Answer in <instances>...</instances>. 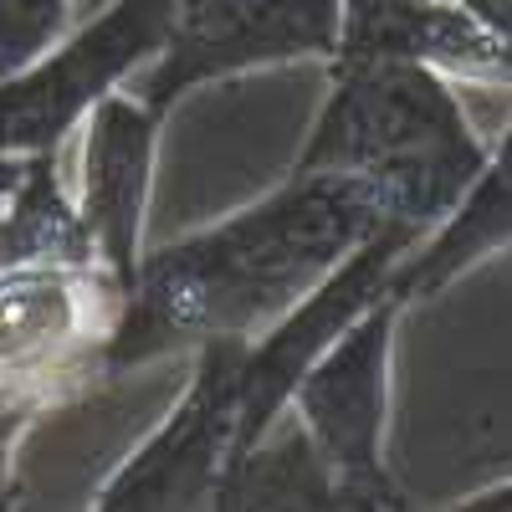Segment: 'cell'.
I'll use <instances>...</instances> for the list:
<instances>
[{
	"mask_svg": "<svg viewBox=\"0 0 512 512\" xmlns=\"http://www.w3.org/2000/svg\"><path fill=\"white\" fill-rule=\"evenodd\" d=\"M379 226L390 216L364 180L287 169L251 205L144 251L108 333L103 379L205 338H256Z\"/></svg>",
	"mask_w": 512,
	"mask_h": 512,
	"instance_id": "6da1fadb",
	"label": "cell"
},
{
	"mask_svg": "<svg viewBox=\"0 0 512 512\" xmlns=\"http://www.w3.org/2000/svg\"><path fill=\"white\" fill-rule=\"evenodd\" d=\"M328 93L292 169L364 180L384 216L431 231L487 159L456 82L405 57H333Z\"/></svg>",
	"mask_w": 512,
	"mask_h": 512,
	"instance_id": "7a4b0ae2",
	"label": "cell"
},
{
	"mask_svg": "<svg viewBox=\"0 0 512 512\" xmlns=\"http://www.w3.org/2000/svg\"><path fill=\"white\" fill-rule=\"evenodd\" d=\"M410 308L395 287L333 338L303 369L287 400V420L308 436L333 482V507H410L405 487L390 472V384H395V328Z\"/></svg>",
	"mask_w": 512,
	"mask_h": 512,
	"instance_id": "3957f363",
	"label": "cell"
},
{
	"mask_svg": "<svg viewBox=\"0 0 512 512\" xmlns=\"http://www.w3.org/2000/svg\"><path fill=\"white\" fill-rule=\"evenodd\" d=\"M123 287L93 256L0 262V390L57 410L103 384Z\"/></svg>",
	"mask_w": 512,
	"mask_h": 512,
	"instance_id": "277c9868",
	"label": "cell"
},
{
	"mask_svg": "<svg viewBox=\"0 0 512 512\" xmlns=\"http://www.w3.org/2000/svg\"><path fill=\"white\" fill-rule=\"evenodd\" d=\"M169 11L175 0H103L47 52L0 77V154H57L108 93L154 62Z\"/></svg>",
	"mask_w": 512,
	"mask_h": 512,
	"instance_id": "5b68a950",
	"label": "cell"
},
{
	"mask_svg": "<svg viewBox=\"0 0 512 512\" xmlns=\"http://www.w3.org/2000/svg\"><path fill=\"white\" fill-rule=\"evenodd\" d=\"M246 338H205L190 349V379L164 420L98 482V512H190L216 507L236 466Z\"/></svg>",
	"mask_w": 512,
	"mask_h": 512,
	"instance_id": "8992f818",
	"label": "cell"
},
{
	"mask_svg": "<svg viewBox=\"0 0 512 512\" xmlns=\"http://www.w3.org/2000/svg\"><path fill=\"white\" fill-rule=\"evenodd\" d=\"M344 36V0H175L154 62L134 93L175 113L195 88L272 72L292 62H328Z\"/></svg>",
	"mask_w": 512,
	"mask_h": 512,
	"instance_id": "52a82bcc",
	"label": "cell"
},
{
	"mask_svg": "<svg viewBox=\"0 0 512 512\" xmlns=\"http://www.w3.org/2000/svg\"><path fill=\"white\" fill-rule=\"evenodd\" d=\"M164 118L149 108L134 88L108 93L88 123L77 128V216L88 231V246L98 267L113 272V282L128 292L139 262H144V226L154 200V169H159V139Z\"/></svg>",
	"mask_w": 512,
	"mask_h": 512,
	"instance_id": "ba28073f",
	"label": "cell"
},
{
	"mask_svg": "<svg viewBox=\"0 0 512 512\" xmlns=\"http://www.w3.org/2000/svg\"><path fill=\"white\" fill-rule=\"evenodd\" d=\"M333 57H405L451 82L512 88V41L461 0H400V6L344 11V36Z\"/></svg>",
	"mask_w": 512,
	"mask_h": 512,
	"instance_id": "9c48e42d",
	"label": "cell"
},
{
	"mask_svg": "<svg viewBox=\"0 0 512 512\" xmlns=\"http://www.w3.org/2000/svg\"><path fill=\"white\" fill-rule=\"evenodd\" d=\"M502 246H512V123L497 144H487V159L461 200L400 256L390 287L405 308L431 303Z\"/></svg>",
	"mask_w": 512,
	"mask_h": 512,
	"instance_id": "30bf717a",
	"label": "cell"
},
{
	"mask_svg": "<svg viewBox=\"0 0 512 512\" xmlns=\"http://www.w3.org/2000/svg\"><path fill=\"white\" fill-rule=\"evenodd\" d=\"M287 420V415H282ZM216 507H333V482L308 436L287 420L256 441L221 487Z\"/></svg>",
	"mask_w": 512,
	"mask_h": 512,
	"instance_id": "8fae6325",
	"label": "cell"
},
{
	"mask_svg": "<svg viewBox=\"0 0 512 512\" xmlns=\"http://www.w3.org/2000/svg\"><path fill=\"white\" fill-rule=\"evenodd\" d=\"M77 11L82 0H0V77L47 52Z\"/></svg>",
	"mask_w": 512,
	"mask_h": 512,
	"instance_id": "7c38bea8",
	"label": "cell"
},
{
	"mask_svg": "<svg viewBox=\"0 0 512 512\" xmlns=\"http://www.w3.org/2000/svg\"><path fill=\"white\" fill-rule=\"evenodd\" d=\"M36 415H41L36 400L0 390V507H16V497H21V482H16V451H21L26 431L36 425Z\"/></svg>",
	"mask_w": 512,
	"mask_h": 512,
	"instance_id": "4fadbf2b",
	"label": "cell"
},
{
	"mask_svg": "<svg viewBox=\"0 0 512 512\" xmlns=\"http://www.w3.org/2000/svg\"><path fill=\"white\" fill-rule=\"evenodd\" d=\"M456 507H466V512H512V477H507V482H492V487H477V492H466Z\"/></svg>",
	"mask_w": 512,
	"mask_h": 512,
	"instance_id": "5bb4252c",
	"label": "cell"
},
{
	"mask_svg": "<svg viewBox=\"0 0 512 512\" xmlns=\"http://www.w3.org/2000/svg\"><path fill=\"white\" fill-rule=\"evenodd\" d=\"M26 164L31 159H16V154H0V205L11 200V190L21 185V175H26Z\"/></svg>",
	"mask_w": 512,
	"mask_h": 512,
	"instance_id": "9a60e30c",
	"label": "cell"
},
{
	"mask_svg": "<svg viewBox=\"0 0 512 512\" xmlns=\"http://www.w3.org/2000/svg\"><path fill=\"white\" fill-rule=\"evenodd\" d=\"M369 6H400V0H344V11H369Z\"/></svg>",
	"mask_w": 512,
	"mask_h": 512,
	"instance_id": "2e32d148",
	"label": "cell"
},
{
	"mask_svg": "<svg viewBox=\"0 0 512 512\" xmlns=\"http://www.w3.org/2000/svg\"><path fill=\"white\" fill-rule=\"evenodd\" d=\"M93 6H103V0H82V11H93Z\"/></svg>",
	"mask_w": 512,
	"mask_h": 512,
	"instance_id": "e0dca14e",
	"label": "cell"
}]
</instances>
